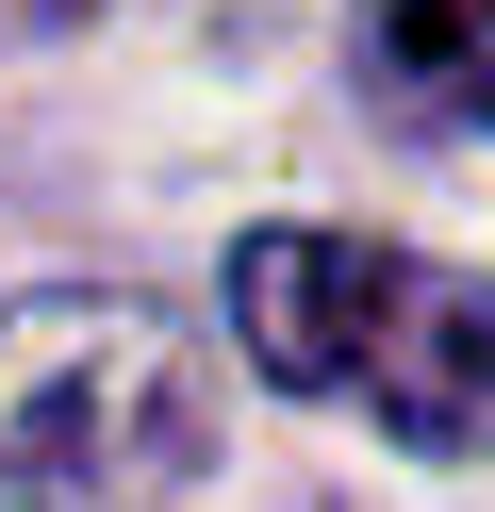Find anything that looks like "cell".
I'll use <instances>...</instances> for the list:
<instances>
[{
  "instance_id": "obj_1",
  "label": "cell",
  "mask_w": 495,
  "mask_h": 512,
  "mask_svg": "<svg viewBox=\"0 0 495 512\" xmlns=\"http://www.w3.org/2000/svg\"><path fill=\"white\" fill-rule=\"evenodd\" d=\"M231 347L281 397H330L396 430L413 463H479L495 446V281L429 265L396 232H248L231 248Z\"/></svg>"
},
{
  "instance_id": "obj_2",
  "label": "cell",
  "mask_w": 495,
  "mask_h": 512,
  "mask_svg": "<svg viewBox=\"0 0 495 512\" xmlns=\"http://www.w3.org/2000/svg\"><path fill=\"white\" fill-rule=\"evenodd\" d=\"M215 463V364L165 298L33 281L0 298V496L17 512H149Z\"/></svg>"
},
{
  "instance_id": "obj_3",
  "label": "cell",
  "mask_w": 495,
  "mask_h": 512,
  "mask_svg": "<svg viewBox=\"0 0 495 512\" xmlns=\"http://www.w3.org/2000/svg\"><path fill=\"white\" fill-rule=\"evenodd\" d=\"M347 67L396 133H495V0H363Z\"/></svg>"
},
{
  "instance_id": "obj_4",
  "label": "cell",
  "mask_w": 495,
  "mask_h": 512,
  "mask_svg": "<svg viewBox=\"0 0 495 512\" xmlns=\"http://www.w3.org/2000/svg\"><path fill=\"white\" fill-rule=\"evenodd\" d=\"M66 17H99V0H0V34H66Z\"/></svg>"
}]
</instances>
